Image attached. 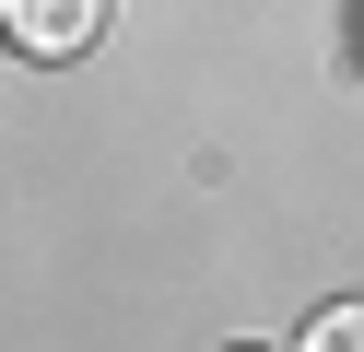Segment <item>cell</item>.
<instances>
[{
	"label": "cell",
	"instance_id": "obj_2",
	"mask_svg": "<svg viewBox=\"0 0 364 352\" xmlns=\"http://www.w3.org/2000/svg\"><path fill=\"white\" fill-rule=\"evenodd\" d=\"M306 352H364V317H353V305H329V317L306 329Z\"/></svg>",
	"mask_w": 364,
	"mask_h": 352
},
{
	"label": "cell",
	"instance_id": "obj_1",
	"mask_svg": "<svg viewBox=\"0 0 364 352\" xmlns=\"http://www.w3.org/2000/svg\"><path fill=\"white\" fill-rule=\"evenodd\" d=\"M106 12L118 0H0V36L24 47V59H82L106 36Z\"/></svg>",
	"mask_w": 364,
	"mask_h": 352
}]
</instances>
